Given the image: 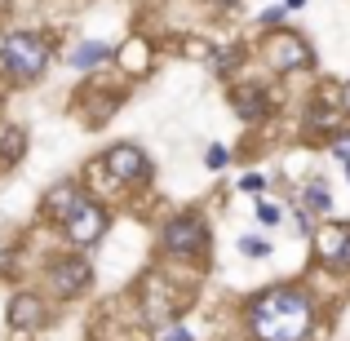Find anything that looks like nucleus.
I'll return each mask as SVG.
<instances>
[{
    "instance_id": "nucleus-10",
    "label": "nucleus",
    "mask_w": 350,
    "mask_h": 341,
    "mask_svg": "<svg viewBox=\"0 0 350 341\" xmlns=\"http://www.w3.org/2000/svg\"><path fill=\"white\" fill-rule=\"evenodd\" d=\"M319 248L328 253L333 266H350V222L346 226H328V235H319Z\"/></svg>"
},
{
    "instance_id": "nucleus-3",
    "label": "nucleus",
    "mask_w": 350,
    "mask_h": 341,
    "mask_svg": "<svg viewBox=\"0 0 350 341\" xmlns=\"http://www.w3.org/2000/svg\"><path fill=\"white\" fill-rule=\"evenodd\" d=\"M208 239L213 235H208V222L200 213H178V217H169L160 244L173 257H196V253H208Z\"/></svg>"
},
{
    "instance_id": "nucleus-8",
    "label": "nucleus",
    "mask_w": 350,
    "mask_h": 341,
    "mask_svg": "<svg viewBox=\"0 0 350 341\" xmlns=\"http://www.w3.org/2000/svg\"><path fill=\"white\" fill-rule=\"evenodd\" d=\"M9 328H18V333L44 328V301L36 292H14V301H9Z\"/></svg>"
},
{
    "instance_id": "nucleus-15",
    "label": "nucleus",
    "mask_w": 350,
    "mask_h": 341,
    "mask_svg": "<svg viewBox=\"0 0 350 341\" xmlns=\"http://www.w3.org/2000/svg\"><path fill=\"white\" fill-rule=\"evenodd\" d=\"M239 253H244V257H266V253H271V244L257 239V235H239Z\"/></svg>"
},
{
    "instance_id": "nucleus-11",
    "label": "nucleus",
    "mask_w": 350,
    "mask_h": 341,
    "mask_svg": "<svg viewBox=\"0 0 350 341\" xmlns=\"http://www.w3.org/2000/svg\"><path fill=\"white\" fill-rule=\"evenodd\" d=\"M231 103H235L239 120H262V115H266V94H262L257 85H244V89H235V94H231Z\"/></svg>"
},
{
    "instance_id": "nucleus-17",
    "label": "nucleus",
    "mask_w": 350,
    "mask_h": 341,
    "mask_svg": "<svg viewBox=\"0 0 350 341\" xmlns=\"http://www.w3.org/2000/svg\"><path fill=\"white\" fill-rule=\"evenodd\" d=\"M155 341H196V333L182 328V324H169V328H160V337H155Z\"/></svg>"
},
{
    "instance_id": "nucleus-18",
    "label": "nucleus",
    "mask_w": 350,
    "mask_h": 341,
    "mask_svg": "<svg viewBox=\"0 0 350 341\" xmlns=\"http://www.w3.org/2000/svg\"><path fill=\"white\" fill-rule=\"evenodd\" d=\"M226 160H231L226 146H208V169H226Z\"/></svg>"
},
{
    "instance_id": "nucleus-21",
    "label": "nucleus",
    "mask_w": 350,
    "mask_h": 341,
    "mask_svg": "<svg viewBox=\"0 0 350 341\" xmlns=\"http://www.w3.org/2000/svg\"><path fill=\"white\" fill-rule=\"evenodd\" d=\"M337 103H342V111H346V115H350V85H346V89H342V98H337Z\"/></svg>"
},
{
    "instance_id": "nucleus-19",
    "label": "nucleus",
    "mask_w": 350,
    "mask_h": 341,
    "mask_svg": "<svg viewBox=\"0 0 350 341\" xmlns=\"http://www.w3.org/2000/svg\"><path fill=\"white\" fill-rule=\"evenodd\" d=\"M262 23H266V27H280V23H284V9H266Z\"/></svg>"
},
{
    "instance_id": "nucleus-5",
    "label": "nucleus",
    "mask_w": 350,
    "mask_h": 341,
    "mask_svg": "<svg viewBox=\"0 0 350 341\" xmlns=\"http://www.w3.org/2000/svg\"><path fill=\"white\" fill-rule=\"evenodd\" d=\"M103 169L111 173L116 182H124V187H142V182H151V160H146V151L133 146V142L111 146V151L103 155Z\"/></svg>"
},
{
    "instance_id": "nucleus-22",
    "label": "nucleus",
    "mask_w": 350,
    "mask_h": 341,
    "mask_svg": "<svg viewBox=\"0 0 350 341\" xmlns=\"http://www.w3.org/2000/svg\"><path fill=\"white\" fill-rule=\"evenodd\" d=\"M337 155H342V169H346V178H350V151L342 146V151H337Z\"/></svg>"
},
{
    "instance_id": "nucleus-16",
    "label": "nucleus",
    "mask_w": 350,
    "mask_h": 341,
    "mask_svg": "<svg viewBox=\"0 0 350 341\" xmlns=\"http://www.w3.org/2000/svg\"><path fill=\"white\" fill-rule=\"evenodd\" d=\"M280 217H284L280 204H271V200H262V204H257V222H262V226H280Z\"/></svg>"
},
{
    "instance_id": "nucleus-20",
    "label": "nucleus",
    "mask_w": 350,
    "mask_h": 341,
    "mask_svg": "<svg viewBox=\"0 0 350 341\" xmlns=\"http://www.w3.org/2000/svg\"><path fill=\"white\" fill-rule=\"evenodd\" d=\"M262 187H266L262 173H248V178H244V191H262Z\"/></svg>"
},
{
    "instance_id": "nucleus-7",
    "label": "nucleus",
    "mask_w": 350,
    "mask_h": 341,
    "mask_svg": "<svg viewBox=\"0 0 350 341\" xmlns=\"http://www.w3.org/2000/svg\"><path fill=\"white\" fill-rule=\"evenodd\" d=\"M49 279H53V288H58L62 297H76V292L94 279V266H89L85 257H58L53 271H49Z\"/></svg>"
},
{
    "instance_id": "nucleus-2",
    "label": "nucleus",
    "mask_w": 350,
    "mask_h": 341,
    "mask_svg": "<svg viewBox=\"0 0 350 341\" xmlns=\"http://www.w3.org/2000/svg\"><path fill=\"white\" fill-rule=\"evenodd\" d=\"M0 58H5L14 80H40L44 67H49V44L36 31H14L5 40V49H0Z\"/></svg>"
},
{
    "instance_id": "nucleus-9",
    "label": "nucleus",
    "mask_w": 350,
    "mask_h": 341,
    "mask_svg": "<svg viewBox=\"0 0 350 341\" xmlns=\"http://www.w3.org/2000/svg\"><path fill=\"white\" fill-rule=\"evenodd\" d=\"M80 200H85V191H80L76 182H62V187H53V191H49V200H44V213H49L53 222H67L71 208H76Z\"/></svg>"
},
{
    "instance_id": "nucleus-4",
    "label": "nucleus",
    "mask_w": 350,
    "mask_h": 341,
    "mask_svg": "<svg viewBox=\"0 0 350 341\" xmlns=\"http://www.w3.org/2000/svg\"><path fill=\"white\" fill-rule=\"evenodd\" d=\"M107 226H111V217H107V208L103 204H94V200H80L76 208H71V217L62 222V230H67V239L76 248H89V244H98V239L107 235Z\"/></svg>"
},
{
    "instance_id": "nucleus-12",
    "label": "nucleus",
    "mask_w": 350,
    "mask_h": 341,
    "mask_svg": "<svg viewBox=\"0 0 350 341\" xmlns=\"http://www.w3.org/2000/svg\"><path fill=\"white\" fill-rule=\"evenodd\" d=\"M120 67L124 71H137V76H142L146 67H151V53H146V40H129V44H120Z\"/></svg>"
},
{
    "instance_id": "nucleus-23",
    "label": "nucleus",
    "mask_w": 350,
    "mask_h": 341,
    "mask_svg": "<svg viewBox=\"0 0 350 341\" xmlns=\"http://www.w3.org/2000/svg\"><path fill=\"white\" fill-rule=\"evenodd\" d=\"M301 5H306V0H288V9H301Z\"/></svg>"
},
{
    "instance_id": "nucleus-14",
    "label": "nucleus",
    "mask_w": 350,
    "mask_h": 341,
    "mask_svg": "<svg viewBox=\"0 0 350 341\" xmlns=\"http://www.w3.org/2000/svg\"><path fill=\"white\" fill-rule=\"evenodd\" d=\"M301 204H306V208H315V213H328V208H333L328 182H324V178H310V182H306V191H301Z\"/></svg>"
},
{
    "instance_id": "nucleus-1",
    "label": "nucleus",
    "mask_w": 350,
    "mask_h": 341,
    "mask_svg": "<svg viewBox=\"0 0 350 341\" xmlns=\"http://www.w3.org/2000/svg\"><path fill=\"white\" fill-rule=\"evenodd\" d=\"M248 328L257 341H306L315 328V301L301 288H271L253 301Z\"/></svg>"
},
{
    "instance_id": "nucleus-13",
    "label": "nucleus",
    "mask_w": 350,
    "mask_h": 341,
    "mask_svg": "<svg viewBox=\"0 0 350 341\" xmlns=\"http://www.w3.org/2000/svg\"><path fill=\"white\" fill-rule=\"evenodd\" d=\"M107 53H111V49H107L103 40H85V44H80V49H76V53L67 58V62H71L76 71H89V67H98V62H103Z\"/></svg>"
},
{
    "instance_id": "nucleus-6",
    "label": "nucleus",
    "mask_w": 350,
    "mask_h": 341,
    "mask_svg": "<svg viewBox=\"0 0 350 341\" xmlns=\"http://www.w3.org/2000/svg\"><path fill=\"white\" fill-rule=\"evenodd\" d=\"M266 58H271V67L280 71V76H288V71L310 67V44L301 40L297 31H275L271 44H266Z\"/></svg>"
}]
</instances>
